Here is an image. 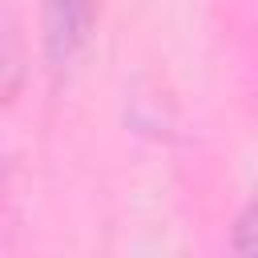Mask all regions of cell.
Returning <instances> with one entry per match:
<instances>
[{
	"instance_id": "1",
	"label": "cell",
	"mask_w": 258,
	"mask_h": 258,
	"mask_svg": "<svg viewBox=\"0 0 258 258\" xmlns=\"http://www.w3.org/2000/svg\"><path fill=\"white\" fill-rule=\"evenodd\" d=\"M89 28V0H48V52L69 60Z\"/></svg>"
},
{
	"instance_id": "2",
	"label": "cell",
	"mask_w": 258,
	"mask_h": 258,
	"mask_svg": "<svg viewBox=\"0 0 258 258\" xmlns=\"http://www.w3.org/2000/svg\"><path fill=\"white\" fill-rule=\"evenodd\" d=\"M242 254H258V202L246 210V218L238 222V242H234Z\"/></svg>"
}]
</instances>
